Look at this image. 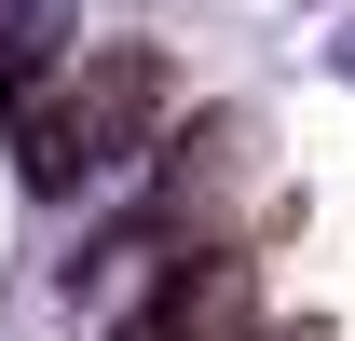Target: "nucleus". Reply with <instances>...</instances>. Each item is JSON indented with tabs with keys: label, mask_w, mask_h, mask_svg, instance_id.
<instances>
[{
	"label": "nucleus",
	"mask_w": 355,
	"mask_h": 341,
	"mask_svg": "<svg viewBox=\"0 0 355 341\" xmlns=\"http://www.w3.org/2000/svg\"><path fill=\"white\" fill-rule=\"evenodd\" d=\"M150 123H164V69H150V55H96V69H28V82H14V150H28L42 191L110 177Z\"/></svg>",
	"instance_id": "obj_1"
},
{
	"label": "nucleus",
	"mask_w": 355,
	"mask_h": 341,
	"mask_svg": "<svg viewBox=\"0 0 355 341\" xmlns=\"http://www.w3.org/2000/svg\"><path fill=\"white\" fill-rule=\"evenodd\" d=\"M246 341H328V328H246Z\"/></svg>",
	"instance_id": "obj_3"
},
{
	"label": "nucleus",
	"mask_w": 355,
	"mask_h": 341,
	"mask_svg": "<svg viewBox=\"0 0 355 341\" xmlns=\"http://www.w3.org/2000/svg\"><path fill=\"white\" fill-rule=\"evenodd\" d=\"M246 314H260V273L232 246H205V259H164L150 300H123L110 341H246Z\"/></svg>",
	"instance_id": "obj_2"
}]
</instances>
